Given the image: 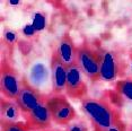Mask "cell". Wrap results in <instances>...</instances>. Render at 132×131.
Listing matches in <instances>:
<instances>
[{"label": "cell", "instance_id": "cell-1", "mask_svg": "<svg viewBox=\"0 0 132 131\" xmlns=\"http://www.w3.org/2000/svg\"><path fill=\"white\" fill-rule=\"evenodd\" d=\"M82 113L92 123L94 131H109L118 121L121 113L118 106L109 98L85 97L80 104Z\"/></svg>", "mask_w": 132, "mask_h": 131}, {"label": "cell", "instance_id": "cell-21", "mask_svg": "<svg viewBox=\"0 0 132 131\" xmlns=\"http://www.w3.org/2000/svg\"><path fill=\"white\" fill-rule=\"evenodd\" d=\"M127 131H132V123L130 124V127H129L128 129H127Z\"/></svg>", "mask_w": 132, "mask_h": 131}, {"label": "cell", "instance_id": "cell-20", "mask_svg": "<svg viewBox=\"0 0 132 131\" xmlns=\"http://www.w3.org/2000/svg\"><path fill=\"white\" fill-rule=\"evenodd\" d=\"M9 4H10V5H18V4H19V1H10Z\"/></svg>", "mask_w": 132, "mask_h": 131}, {"label": "cell", "instance_id": "cell-5", "mask_svg": "<svg viewBox=\"0 0 132 131\" xmlns=\"http://www.w3.org/2000/svg\"><path fill=\"white\" fill-rule=\"evenodd\" d=\"M23 79L9 62L2 60L0 69V91L2 96L9 100H16L22 88Z\"/></svg>", "mask_w": 132, "mask_h": 131}, {"label": "cell", "instance_id": "cell-18", "mask_svg": "<svg viewBox=\"0 0 132 131\" xmlns=\"http://www.w3.org/2000/svg\"><path fill=\"white\" fill-rule=\"evenodd\" d=\"M127 78H132V50L129 53L127 60H125V75Z\"/></svg>", "mask_w": 132, "mask_h": 131}, {"label": "cell", "instance_id": "cell-17", "mask_svg": "<svg viewBox=\"0 0 132 131\" xmlns=\"http://www.w3.org/2000/svg\"><path fill=\"white\" fill-rule=\"evenodd\" d=\"M4 41L9 46H13L17 42V33L15 31H11V29H7L4 34Z\"/></svg>", "mask_w": 132, "mask_h": 131}, {"label": "cell", "instance_id": "cell-13", "mask_svg": "<svg viewBox=\"0 0 132 131\" xmlns=\"http://www.w3.org/2000/svg\"><path fill=\"white\" fill-rule=\"evenodd\" d=\"M47 78H49V70L43 63H35L33 66L29 73V80L34 87L44 84Z\"/></svg>", "mask_w": 132, "mask_h": 131}, {"label": "cell", "instance_id": "cell-16", "mask_svg": "<svg viewBox=\"0 0 132 131\" xmlns=\"http://www.w3.org/2000/svg\"><path fill=\"white\" fill-rule=\"evenodd\" d=\"M67 131H88L86 122L82 120L72 121L67 126Z\"/></svg>", "mask_w": 132, "mask_h": 131}, {"label": "cell", "instance_id": "cell-6", "mask_svg": "<svg viewBox=\"0 0 132 131\" xmlns=\"http://www.w3.org/2000/svg\"><path fill=\"white\" fill-rule=\"evenodd\" d=\"M47 96L42 94L38 89H36L32 84H29L27 80L23 79L22 88L18 94V96L15 101L18 104L23 113H28L36 109L42 103H45Z\"/></svg>", "mask_w": 132, "mask_h": 131}, {"label": "cell", "instance_id": "cell-2", "mask_svg": "<svg viewBox=\"0 0 132 131\" xmlns=\"http://www.w3.org/2000/svg\"><path fill=\"white\" fill-rule=\"evenodd\" d=\"M102 55L101 47H95L89 43H82L77 50V66L82 73L92 81L101 78Z\"/></svg>", "mask_w": 132, "mask_h": 131}, {"label": "cell", "instance_id": "cell-14", "mask_svg": "<svg viewBox=\"0 0 132 131\" xmlns=\"http://www.w3.org/2000/svg\"><path fill=\"white\" fill-rule=\"evenodd\" d=\"M0 131H29V129L24 122L0 121Z\"/></svg>", "mask_w": 132, "mask_h": 131}, {"label": "cell", "instance_id": "cell-4", "mask_svg": "<svg viewBox=\"0 0 132 131\" xmlns=\"http://www.w3.org/2000/svg\"><path fill=\"white\" fill-rule=\"evenodd\" d=\"M46 105L52 115V120L59 126H68L77 118L73 106L69 103L67 97L61 94L47 96Z\"/></svg>", "mask_w": 132, "mask_h": 131}, {"label": "cell", "instance_id": "cell-11", "mask_svg": "<svg viewBox=\"0 0 132 131\" xmlns=\"http://www.w3.org/2000/svg\"><path fill=\"white\" fill-rule=\"evenodd\" d=\"M22 110L15 100H9L2 96L0 98V114L1 121L6 122H16L20 117Z\"/></svg>", "mask_w": 132, "mask_h": 131}, {"label": "cell", "instance_id": "cell-7", "mask_svg": "<svg viewBox=\"0 0 132 131\" xmlns=\"http://www.w3.org/2000/svg\"><path fill=\"white\" fill-rule=\"evenodd\" d=\"M84 73L80 68L76 64L70 66L67 69V84H65V94L72 100H84L87 97L88 88L84 78Z\"/></svg>", "mask_w": 132, "mask_h": 131}, {"label": "cell", "instance_id": "cell-8", "mask_svg": "<svg viewBox=\"0 0 132 131\" xmlns=\"http://www.w3.org/2000/svg\"><path fill=\"white\" fill-rule=\"evenodd\" d=\"M25 119V123L28 127V129L35 131H44L50 129L53 122L52 115H51L50 110L46 105V102L42 103L33 111L26 113Z\"/></svg>", "mask_w": 132, "mask_h": 131}, {"label": "cell", "instance_id": "cell-23", "mask_svg": "<svg viewBox=\"0 0 132 131\" xmlns=\"http://www.w3.org/2000/svg\"><path fill=\"white\" fill-rule=\"evenodd\" d=\"M29 131H35V130H29Z\"/></svg>", "mask_w": 132, "mask_h": 131}, {"label": "cell", "instance_id": "cell-3", "mask_svg": "<svg viewBox=\"0 0 132 131\" xmlns=\"http://www.w3.org/2000/svg\"><path fill=\"white\" fill-rule=\"evenodd\" d=\"M101 80L110 83L125 75V60L119 51L101 47Z\"/></svg>", "mask_w": 132, "mask_h": 131}, {"label": "cell", "instance_id": "cell-12", "mask_svg": "<svg viewBox=\"0 0 132 131\" xmlns=\"http://www.w3.org/2000/svg\"><path fill=\"white\" fill-rule=\"evenodd\" d=\"M114 89H115L114 92L119 95L122 101L132 103V78L116 80Z\"/></svg>", "mask_w": 132, "mask_h": 131}, {"label": "cell", "instance_id": "cell-19", "mask_svg": "<svg viewBox=\"0 0 132 131\" xmlns=\"http://www.w3.org/2000/svg\"><path fill=\"white\" fill-rule=\"evenodd\" d=\"M109 131H127V126H125V123H123L122 120H120Z\"/></svg>", "mask_w": 132, "mask_h": 131}, {"label": "cell", "instance_id": "cell-10", "mask_svg": "<svg viewBox=\"0 0 132 131\" xmlns=\"http://www.w3.org/2000/svg\"><path fill=\"white\" fill-rule=\"evenodd\" d=\"M77 50L78 46H76L73 40L69 35V33H65L60 38L55 51L62 63L68 68L77 63Z\"/></svg>", "mask_w": 132, "mask_h": 131}, {"label": "cell", "instance_id": "cell-9", "mask_svg": "<svg viewBox=\"0 0 132 131\" xmlns=\"http://www.w3.org/2000/svg\"><path fill=\"white\" fill-rule=\"evenodd\" d=\"M68 68L60 60L58 53L54 50L51 58V72H52V92L53 94H61L65 91Z\"/></svg>", "mask_w": 132, "mask_h": 131}, {"label": "cell", "instance_id": "cell-15", "mask_svg": "<svg viewBox=\"0 0 132 131\" xmlns=\"http://www.w3.org/2000/svg\"><path fill=\"white\" fill-rule=\"evenodd\" d=\"M31 25L33 26V28L36 32L43 31L46 25V18H45V16H44V14H42V13L35 14V16L33 17V22Z\"/></svg>", "mask_w": 132, "mask_h": 131}, {"label": "cell", "instance_id": "cell-22", "mask_svg": "<svg viewBox=\"0 0 132 131\" xmlns=\"http://www.w3.org/2000/svg\"><path fill=\"white\" fill-rule=\"evenodd\" d=\"M45 131V130H44ZM50 131H67V130H58V129H53V130H50Z\"/></svg>", "mask_w": 132, "mask_h": 131}]
</instances>
